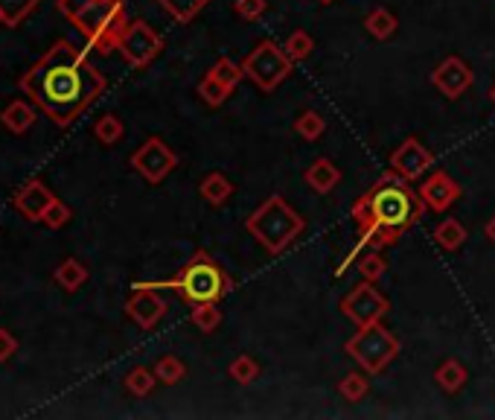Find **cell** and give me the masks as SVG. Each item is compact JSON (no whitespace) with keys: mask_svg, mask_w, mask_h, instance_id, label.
Listing matches in <instances>:
<instances>
[{"mask_svg":"<svg viewBox=\"0 0 495 420\" xmlns=\"http://www.w3.org/2000/svg\"><path fill=\"white\" fill-rule=\"evenodd\" d=\"M105 88V76L70 41H56L21 76V91L62 128L85 114Z\"/></svg>","mask_w":495,"mask_h":420,"instance_id":"6da1fadb","label":"cell"},{"mask_svg":"<svg viewBox=\"0 0 495 420\" xmlns=\"http://www.w3.org/2000/svg\"><path fill=\"white\" fill-rule=\"evenodd\" d=\"M426 210L429 207L422 202L420 190H414L411 181H405L403 175H396L387 167L350 207V216L359 228V242L347 251L344 263L335 268V275L338 277L344 275L352 260H359L361 251L368 249L382 251L387 245H396L417 225Z\"/></svg>","mask_w":495,"mask_h":420,"instance_id":"7a4b0ae2","label":"cell"},{"mask_svg":"<svg viewBox=\"0 0 495 420\" xmlns=\"http://www.w3.org/2000/svg\"><path fill=\"white\" fill-rule=\"evenodd\" d=\"M135 286H152V289H175L187 303H219L221 298H228L233 292V277L221 268L213 257L204 249H198L190 263L175 277L169 280H158V284H135Z\"/></svg>","mask_w":495,"mask_h":420,"instance_id":"3957f363","label":"cell"},{"mask_svg":"<svg viewBox=\"0 0 495 420\" xmlns=\"http://www.w3.org/2000/svg\"><path fill=\"white\" fill-rule=\"evenodd\" d=\"M245 231L251 233L271 257H280L306 231V219L286 202V198L274 193L245 219Z\"/></svg>","mask_w":495,"mask_h":420,"instance_id":"277c9868","label":"cell"},{"mask_svg":"<svg viewBox=\"0 0 495 420\" xmlns=\"http://www.w3.org/2000/svg\"><path fill=\"white\" fill-rule=\"evenodd\" d=\"M70 23L85 35V41L91 44V50H97L102 56H109L117 50L123 32L128 27L126 4L123 0H93L82 12H76Z\"/></svg>","mask_w":495,"mask_h":420,"instance_id":"5b68a950","label":"cell"},{"mask_svg":"<svg viewBox=\"0 0 495 420\" xmlns=\"http://www.w3.org/2000/svg\"><path fill=\"white\" fill-rule=\"evenodd\" d=\"M399 350H403V342H399L382 321L359 327V330L344 342V354L350 359H356V365L361 371H368L370 377H379V373L399 356Z\"/></svg>","mask_w":495,"mask_h":420,"instance_id":"8992f818","label":"cell"},{"mask_svg":"<svg viewBox=\"0 0 495 420\" xmlns=\"http://www.w3.org/2000/svg\"><path fill=\"white\" fill-rule=\"evenodd\" d=\"M291 67H294V62L286 53V47H280L271 39L259 41L254 50L242 58L245 79H251L263 93H271L277 85H282V82L291 76Z\"/></svg>","mask_w":495,"mask_h":420,"instance_id":"52a82bcc","label":"cell"},{"mask_svg":"<svg viewBox=\"0 0 495 420\" xmlns=\"http://www.w3.org/2000/svg\"><path fill=\"white\" fill-rule=\"evenodd\" d=\"M338 310L344 319H350L356 327L382 321L387 312H391V301H387L379 289L373 286V280H364V284L352 286L344 298H341Z\"/></svg>","mask_w":495,"mask_h":420,"instance_id":"ba28073f","label":"cell"},{"mask_svg":"<svg viewBox=\"0 0 495 420\" xmlns=\"http://www.w3.org/2000/svg\"><path fill=\"white\" fill-rule=\"evenodd\" d=\"M128 163H132L135 172L143 175L149 184H161L175 167H178V155H175V149L167 144V140L152 135L140 144V149L132 152Z\"/></svg>","mask_w":495,"mask_h":420,"instance_id":"9c48e42d","label":"cell"},{"mask_svg":"<svg viewBox=\"0 0 495 420\" xmlns=\"http://www.w3.org/2000/svg\"><path fill=\"white\" fill-rule=\"evenodd\" d=\"M117 50H120V56L128 65L140 70V67H149L161 56L163 39L149 27L143 18H137V21H128L120 44H117Z\"/></svg>","mask_w":495,"mask_h":420,"instance_id":"30bf717a","label":"cell"},{"mask_svg":"<svg viewBox=\"0 0 495 420\" xmlns=\"http://www.w3.org/2000/svg\"><path fill=\"white\" fill-rule=\"evenodd\" d=\"M387 167H391L396 175H403L405 181H417L429 170H434V152L426 144H422L420 137L408 135L403 144H399L391 152V161H387Z\"/></svg>","mask_w":495,"mask_h":420,"instance_id":"8fae6325","label":"cell"},{"mask_svg":"<svg viewBox=\"0 0 495 420\" xmlns=\"http://www.w3.org/2000/svg\"><path fill=\"white\" fill-rule=\"evenodd\" d=\"M473 70H469V65L464 62L461 56H449L443 58V62L434 67L431 74V85L438 88L446 100H457L464 97V93L473 88Z\"/></svg>","mask_w":495,"mask_h":420,"instance_id":"7c38bea8","label":"cell"},{"mask_svg":"<svg viewBox=\"0 0 495 420\" xmlns=\"http://www.w3.org/2000/svg\"><path fill=\"white\" fill-rule=\"evenodd\" d=\"M167 310H169V303L152 286H135V295L126 301V315L140 327V330H152V327L167 315Z\"/></svg>","mask_w":495,"mask_h":420,"instance_id":"4fadbf2b","label":"cell"},{"mask_svg":"<svg viewBox=\"0 0 495 420\" xmlns=\"http://www.w3.org/2000/svg\"><path fill=\"white\" fill-rule=\"evenodd\" d=\"M420 196L431 214H446V210H452V205L464 196V187L457 184L446 170H434L429 179L422 181Z\"/></svg>","mask_w":495,"mask_h":420,"instance_id":"5bb4252c","label":"cell"},{"mask_svg":"<svg viewBox=\"0 0 495 420\" xmlns=\"http://www.w3.org/2000/svg\"><path fill=\"white\" fill-rule=\"evenodd\" d=\"M56 202V196L53 190H47L44 181L39 179H32L21 187V190L15 193V207H18V214L23 219H30V222H44V214H47V207H50Z\"/></svg>","mask_w":495,"mask_h":420,"instance_id":"9a60e30c","label":"cell"},{"mask_svg":"<svg viewBox=\"0 0 495 420\" xmlns=\"http://www.w3.org/2000/svg\"><path fill=\"white\" fill-rule=\"evenodd\" d=\"M341 179H344V172H341V167H335L329 158H315L303 172V181L309 184L317 196L333 193L335 187L341 184Z\"/></svg>","mask_w":495,"mask_h":420,"instance_id":"2e32d148","label":"cell"},{"mask_svg":"<svg viewBox=\"0 0 495 420\" xmlns=\"http://www.w3.org/2000/svg\"><path fill=\"white\" fill-rule=\"evenodd\" d=\"M233 190H237V187H233V181L228 179L225 172H207L202 179V184H198V196H202L204 202L213 205V207L228 205Z\"/></svg>","mask_w":495,"mask_h":420,"instance_id":"e0dca14e","label":"cell"},{"mask_svg":"<svg viewBox=\"0 0 495 420\" xmlns=\"http://www.w3.org/2000/svg\"><path fill=\"white\" fill-rule=\"evenodd\" d=\"M0 123H4L12 135H23V132H30L32 123H35V109L30 102L15 100L0 111Z\"/></svg>","mask_w":495,"mask_h":420,"instance_id":"ac0fdd59","label":"cell"},{"mask_svg":"<svg viewBox=\"0 0 495 420\" xmlns=\"http://www.w3.org/2000/svg\"><path fill=\"white\" fill-rule=\"evenodd\" d=\"M155 4L167 12V15L172 21H178V23H190L195 21L202 12L213 4V0H155Z\"/></svg>","mask_w":495,"mask_h":420,"instance_id":"d6986e66","label":"cell"},{"mask_svg":"<svg viewBox=\"0 0 495 420\" xmlns=\"http://www.w3.org/2000/svg\"><path fill=\"white\" fill-rule=\"evenodd\" d=\"M431 237H434V242H438L443 251H457V249H461V245L466 242L469 233H466V228H464L455 216H446V219L440 222V225L434 228Z\"/></svg>","mask_w":495,"mask_h":420,"instance_id":"ffe728a7","label":"cell"},{"mask_svg":"<svg viewBox=\"0 0 495 420\" xmlns=\"http://www.w3.org/2000/svg\"><path fill=\"white\" fill-rule=\"evenodd\" d=\"M466 380H469V373L457 359H446L443 365L434 371V382H438L446 394H457L466 385Z\"/></svg>","mask_w":495,"mask_h":420,"instance_id":"44dd1931","label":"cell"},{"mask_svg":"<svg viewBox=\"0 0 495 420\" xmlns=\"http://www.w3.org/2000/svg\"><path fill=\"white\" fill-rule=\"evenodd\" d=\"M41 0H0V23L4 27H21L35 9H39Z\"/></svg>","mask_w":495,"mask_h":420,"instance_id":"7402d4cb","label":"cell"},{"mask_svg":"<svg viewBox=\"0 0 495 420\" xmlns=\"http://www.w3.org/2000/svg\"><path fill=\"white\" fill-rule=\"evenodd\" d=\"M53 280H56V284L62 286L65 292H76V289H82V286L88 284V268L82 266L79 260H74V257H67V260L56 268Z\"/></svg>","mask_w":495,"mask_h":420,"instance_id":"603a6c76","label":"cell"},{"mask_svg":"<svg viewBox=\"0 0 495 420\" xmlns=\"http://www.w3.org/2000/svg\"><path fill=\"white\" fill-rule=\"evenodd\" d=\"M370 373L368 371H350V373H344L341 377V382H338V394L344 397L347 403H359V400H364L368 397V391H370Z\"/></svg>","mask_w":495,"mask_h":420,"instance_id":"cb8c5ba5","label":"cell"},{"mask_svg":"<svg viewBox=\"0 0 495 420\" xmlns=\"http://www.w3.org/2000/svg\"><path fill=\"white\" fill-rule=\"evenodd\" d=\"M399 27V21L391 15L387 9H373L368 18H364V30H368V35H373L376 41H387V39H394V32Z\"/></svg>","mask_w":495,"mask_h":420,"instance_id":"d4e9b609","label":"cell"},{"mask_svg":"<svg viewBox=\"0 0 495 420\" xmlns=\"http://www.w3.org/2000/svg\"><path fill=\"white\" fill-rule=\"evenodd\" d=\"M126 391L128 394H135V397H149L152 391H155V382H161L158 380V373H155V368H143V365H137V368H132L126 373Z\"/></svg>","mask_w":495,"mask_h":420,"instance_id":"484cf974","label":"cell"},{"mask_svg":"<svg viewBox=\"0 0 495 420\" xmlns=\"http://www.w3.org/2000/svg\"><path fill=\"white\" fill-rule=\"evenodd\" d=\"M195 91H198V97L204 100V105H210V109H221V105H225V102H228V97L233 93V91H228L225 85H221V82H219L213 74H210V70L204 74V79L198 82V88H195Z\"/></svg>","mask_w":495,"mask_h":420,"instance_id":"4316f807","label":"cell"},{"mask_svg":"<svg viewBox=\"0 0 495 420\" xmlns=\"http://www.w3.org/2000/svg\"><path fill=\"white\" fill-rule=\"evenodd\" d=\"M210 74H213L221 85H225L228 91H237V85L245 79V70H242V62L237 65L233 58H228V56H219L216 58V65L210 67Z\"/></svg>","mask_w":495,"mask_h":420,"instance_id":"83f0119b","label":"cell"},{"mask_svg":"<svg viewBox=\"0 0 495 420\" xmlns=\"http://www.w3.org/2000/svg\"><path fill=\"white\" fill-rule=\"evenodd\" d=\"M93 135H97V140L102 146H114V144H120L123 140L126 126L117 114H105L97 120V126H93Z\"/></svg>","mask_w":495,"mask_h":420,"instance_id":"f1b7e54d","label":"cell"},{"mask_svg":"<svg viewBox=\"0 0 495 420\" xmlns=\"http://www.w3.org/2000/svg\"><path fill=\"white\" fill-rule=\"evenodd\" d=\"M190 321L195 324V330L202 333H213L216 327L221 324V310L216 307V303H193V312H190Z\"/></svg>","mask_w":495,"mask_h":420,"instance_id":"f546056e","label":"cell"},{"mask_svg":"<svg viewBox=\"0 0 495 420\" xmlns=\"http://www.w3.org/2000/svg\"><path fill=\"white\" fill-rule=\"evenodd\" d=\"M294 132H298L303 140H317L324 132H326V120L317 111H312V109H306V111H300L298 114V120H294Z\"/></svg>","mask_w":495,"mask_h":420,"instance_id":"4dcf8cb0","label":"cell"},{"mask_svg":"<svg viewBox=\"0 0 495 420\" xmlns=\"http://www.w3.org/2000/svg\"><path fill=\"white\" fill-rule=\"evenodd\" d=\"M356 266H359V275L364 277V280H379L385 272H387V260L379 254V249H368V251H361L359 254V260H356Z\"/></svg>","mask_w":495,"mask_h":420,"instance_id":"1f68e13d","label":"cell"},{"mask_svg":"<svg viewBox=\"0 0 495 420\" xmlns=\"http://www.w3.org/2000/svg\"><path fill=\"white\" fill-rule=\"evenodd\" d=\"M155 373H158V380L163 385H175V382H181L187 377V365H184L178 356L167 354V356H161L155 362Z\"/></svg>","mask_w":495,"mask_h":420,"instance_id":"d6a6232c","label":"cell"},{"mask_svg":"<svg viewBox=\"0 0 495 420\" xmlns=\"http://www.w3.org/2000/svg\"><path fill=\"white\" fill-rule=\"evenodd\" d=\"M282 47H286V53L291 56V62H306L315 50V39L306 30H294Z\"/></svg>","mask_w":495,"mask_h":420,"instance_id":"836d02e7","label":"cell"},{"mask_svg":"<svg viewBox=\"0 0 495 420\" xmlns=\"http://www.w3.org/2000/svg\"><path fill=\"white\" fill-rule=\"evenodd\" d=\"M228 373H230V380L237 382V385H251L256 377H259V362L254 359V356H237L230 362V368H228Z\"/></svg>","mask_w":495,"mask_h":420,"instance_id":"e575fe53","label":"cell"},{"mask_svg":"<svg viewBox=\"0 0 495 420\" xmlns=\"http://www.w3.org/2000/svg\"><path fill=\"white\" fill-rule=\"evenodd\" d=\"M70 216H74V214H70V207L62 202V198H56V202H53L50 207H47L44 225H47V228H65L67 222H70Z\"/></svg>","mask_w":495,"mask_h":420,"instance_id":"d590c367","label":"cell"},{"mask_svg":"<svg viewBox=\"0 0 495 420\" xmlns=\"http://www.w3.org/2000/svg\"><path fill=\"white\" fill-rule=\"evenodd\" d=\"M265 9H268L265 0H237V4H233V12H237L242 21H259L265 15Z\"/></svg>","mask_w":495,"mask_h":420,"instance_id":"8d00e7d4","label":"cell"},{"mask_svg":"<svg viewBox=\"0 0 495 420\" xmlns=\"http://www.w3.org/2000/svg\"><path fill=\"white\" fill-rule=\"evenodd\" d=\"M15 354H18V338L0 327V362H9Z\"/></svg>","mask_w":495,"mask_h":420,"instance_id":"74e56055","label":"cell"},{"mask_svg":"<svg viewBox=\"0 0 495 420\" xmlns=\"http://www.w3.org/2000/svg\"><path fill=\"white\" fill-rule=\"evenodd\" d=\"M88 4H93V0H56V9L70 21V18L76 15V12H82Z\"/></svg>","mask_w":495,"mask_h":420,"instance_id":"f35d334b","label":"cell"},{"mask_svg":"<svg viewBox=\"0 0 495 420\" xmlns=\"http://www.w3.org/2000/svg\"><path fill=\"white\" fill-rule=\"evenodd\" d=\"M484 233H487V240L495 245V216H492V219L487 222V225H484Z\"/></svg>","mask_w":495,"mask_h":420,"instance_id":"ab89813d","label":"cell"},{"mask_svg":"<svg viewBox=\"0 0 495 420\" xmlns=\"http://www.w3.org/2000/svg\"><path fill=\"white\" fill-rule=\"evenodd\" d=\"M490 102H492V105H495V85H492V88H490Z\"/></svg>","mask_w":495,"mask_h":420,"instance_id":"60d3db41","label":"cell"},{"mask_svg":"<svg viewBox=\"0 0 495 420\" xmlns=\"http://www.w3.org/2000/svg\"><path fill=\"white\" fill-rule=\"evenodd\" d=\"M317 4H324V6H329V4H333V0H317Z\"/></svg>","mask_w":495,"mask_h":420,"instance_id":"b9f144b4","label":"cell"}]
</instances>
